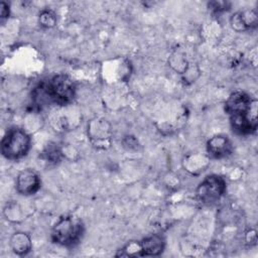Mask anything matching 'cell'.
I'll list each match as a JSON object with an SVG mask.
<instances>
[{
	"label": "cell",
	"instance_id": "1",
	"mask_svg": "<svg viewBox=\"0 0 258 258\" xmlns=\"http://www.w3.org/2000/svg\"><path fill=\"white\" fill-rule=\"evenodd\" d=\"M84 233L83 222L73 216L59 218L51 229V240L60 246L70 247L77 244Z\"/></svg>",
	"mask_w": 258,
	"mask_h": 258
},
{
	"label": "cell",
	"instance_id": "2",
	"mask_svg": "<svg viewBox=\"0 0 258 258\" xmlns=\"http://www.w3.org/2000/svg\"><path fill=\"white\" fill-rule=\"evenodd\" d=\"M30 135L21 128H12L1 140V153L9 160H17L27 154L30 149Z\"/></svg>",
	"mask_w": 258,
	"mask_h": 258
},
{
	"label": "cell",
	"instance_id": "3",
	"mask_svg": "<svg viewBox=\"0 0 258 258\" xmlns=\"http://www.w3.org/2000/svg\"><path fill=\"white\" fill-rule=\"evenodd\" d=\"M48 103L64 106L73 102L76 96L75 82L64 74L53 76L47 84L43 85Z\"/></svg>",
	"mask_w": 258,
	"mask_h": 258
},
{
	"label": "cell",
	"instance_id": "4",
	"mask_svg": "<svg viewBox=\"0 0 258 258\" xmlns=\"http://www.w3.org/2000/svg\"><path fill=\"white\" fill-rule=\"evenodd\" d=\"M226 180L218 174L206 176L196 189L197 199L203 204L218 202L226 191Z\"/></svg>",
	"mask_w": 258,
	"mask_h": 258
},
{
	"label": "cell",
	"instance_id": "5",
	"mask_svg": "<svg viewBox=\"0 0 258 258\" xmlns=\"http://www.w3.org/2000/svg\"><path fill=\"white\" fill-rule=\"evenodd\" d=\"M225 111L229 116L240 114L257 116V100L251 98L245 92H234L225 103Z\"/></svg>",
	"mask_w": 258,
	"mask_h": 258
},
{
	"label": "cell",
	"instance_id": "6",
	"mask_svg": "<svg viewBox=\"0 0 258 258\" xmlns=\"http://www.w3.org/2000/svg\"><path fill=\"white\" fill-rule=\"evenodd\" d=\"M88 136L94 146L103 149L109 147L112 136L110 123L104 118L92 119L88 124Z\"/></svg>",
	"mask_w": 258,
	"mask_h": 258
},
{
	"label": "cell",
	"instance_id": "7",
	"mask_svg": "<svg viewBox=\"0 0 258 258\" xmlns=\"http://www.w3.org/2000/svg\"><path fill=\"white\" fill-rule=\"evenodd\" d=\"M40 177L32 168H25L18 172L15 180V188L22 196H31L40 188Z\"/></svg>",
	"mask_w": 258,
	"mask_h": 258
},
{
	"label": "cell",
	"instance_id": "8",
	"mask_svg": "<svg viewBox=\"0 0 258 258\" xmlns=\"http://www.w3.org/2000/svg\"><path fill=\"white\" fill-rule=\"evenodd\" d=\"M233 151V145L228 136L218 134L207 141V152L212 158H225Z\"/></svg>",
	"mask_w": 258,
	"mask_h": 258
},
{
	"label": "cell",
	"instance_id": "9",
	"mask_svg": "<svg viewBox=\"0 0 258 258\" xmlns=\"http://www.w3.org/2000/svg\"><path fill=\"white\" fill-rule=\"evenodd\" d=\"M143 256H158L165 247V240L159 234H152L140 241Z\"/></svg>",
	"mask_w": 258,
	"mask_h": 258
},
{
	"label": "cell",
	"instance_id": "10",
	"mask_svg": "<svg viewBox=\"0 0 258 258\" xmlns=\"http://www.w3.org/2000/svg\"><path fill=\"white\" fill-rule=\"evenodd\" d=\"M9 245L13 253L18 256L26 255L32 248L31 238L27 233L24 232L14 233L10 238Z\"/></svg>",
	"mask_w": 258,
	"mask_h": 258
},
{
	"label": "cell",
	"instance_id": "11",
	"mask_svg": "<svg viewBox=\"0 0 258 258\" xmlns=\"http://www.w3.org/2000/svg\"><path fill=\"white\" fill-rule=\"evenodd\" d=\"M210 159L206 155H201V154H194L187 156L184 161L183 165L186 171L192 173V174H198L201 171H204L205 168L209 165Z\"/></svg>",
	"mask_w": 258,
	"mask_h": 258
},
{
	"label": "cell",
	"instance_id": "12",
	"mask_svg": "<svg viewBox=\"0 0 258 258\" xmlns=\"http://www.w3.org/2000/svg\"><path fill=\"white\" fill-rule=\"evenodd\" d=\"M42 157L49 163H56L62 157V151L56 143H49L42 152Z\"/></svg>",
	"mask_w": 258,
	"mask_h": 258
},
{
	"label": "cell",
	"instance_id": "13",
	"mask_svg": "<svg viewBox=\"0 0 258 258\" xmlns=\"http://www.w3.org/2000/svg\"><path fill=\"white\" fill-rule=\"evenodd\" d=\"M169 66L177 73L179 74H184L186 72V70L188 69V62L186 61V59L184 58L183 55H181L180 53H174L172 54L169 59H168Z\"/></svg>",
	"mask_w": 258,
	"mask_h": 258
},
{
	"label": "cell",
	"instance_id": "14",
	"mask_svg": "<svg viewBox=\"0 0 258 258\" xmlns=\"http://www.w3.org/2000/svg\"><path fill=\"white\" fill-rule=\"evenodd\" d=\"M117 256H143L140 241L129 242L120 250V253L117 254Z\"/></svg>",
	"mask_w": 258,
	"mask_h": 258
},
{
	"label": "cell",
	"instance_id": "15",
	"mask_svg": "<svg viewBox=\"0 0 258 258\" xmlns=\"http://www.w3.org/2000/svg\"><path fill=\"white\" fill-rule=\"evenodd\" d=\"M38 22L42 27L51 28L56 24V15L50 9H43L38 15Z\"/></svg>",
	"mask_w": 258,
	"mask_h": 258
},
{
	"label": "cell",
	"instance_id": "16",
	"mask_svg": "<svg viewBox=\"0 0 258 258\" xmlns=\"http://www.w3.org/2000/svg\"><path fill=\"white\" fill-rule=\"evenodd\" d=\"M239 13L246 30L256 27L258 22V16L254 10H243L239 11Z\"/></svg>",
	"mask_w": 258,
	"mask_h": 258
},
{
	"label": "cell",
	"instance_id": "17",
	"mask_svg": "<svg viewBox=\"0 0 258 258\" xmlns=\"http://www.w3.org/2000/svg\"><path fill=\"white\" fill-rule=\"evenodd\" d=\"M210 7L215 11V12H221V11H225L228 8V3L224 2V1H215V2H211L210 3Z\"/></svg>",
	"mask_w": 258,
	"mask_h": 258
},
{
	"label": "cell",
	"instance_id": "18",
	"mask_svg": "<svg viewBox=\"0 0 258 258\" xmlns=\"http://www.w3.org/2000/svg\"><path fill=\"white\" fill-rule=\"evenodd\" d=\"M10 11H9V5L8 3H6L5 1H1L0 3V18L1 21L3 22L4 20H6L9 17Z\"/></svg>",
	"mask_w": 258,
	"mask_h": 258
},
{
	"label": "cell",
	"instance_id": "19",
	"mask_svg": "<svg viewBox=\"0 0 258 258\" xmlns=\"http://www.w3.org/2000/svg\"><path fill=\"white\" fill-rule=\"evenodd\" d=\"M137 140L133 137V136H127L124 139V146L128 147V148H132V147H136L137 145Z\"/></svg>",
	"mask_w": 258,
	"mask_h": 258
}]
</instances>
